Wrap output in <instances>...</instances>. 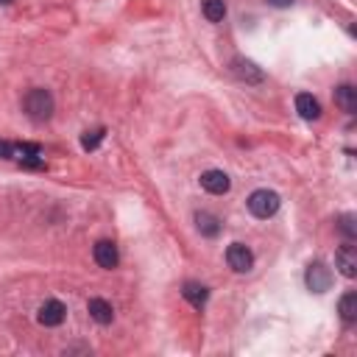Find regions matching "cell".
I'll return each mask as SVG.
<instances>
[{"instance_id":"obj_1","label":"cell","mask_w":357,"mask_h":357,"mask_svg":"<svg viewBox=\"0 0 357 357\" xmlns=\"http://www.w3.org/2000/svg\"><path fill=\"white\" fill-rule=\"evenodd\" d=\"M23 109H25V115L31 120L42 123V120H47L50 115H54V95H50L47 89H42V87H36L23 98Z\"/></svg>"},{"instance_id":"obj_2","label":"cell","mask_w":357,"mask_h":357,"mask_svg":"<svg viewBox=\"0 0 357 357\" xmlns=\"http://www.w3.org/2000/svg\"><path fill=\"white\" fill-rule=\"evenodd\" d=\"M246 204H248V213H251L254 218L266 221V218L277 215V210H279V195H277L274 190H254Z\"/></svg>"},{"instance_id":"obj_3","label":"cell","mask_w":357,"mask_h":357,"mask_svg":"<svg viewBox=\"0 0 357 357\" xmlns=\"http://www.w3.org/2000/svg\"><path fill=\"white\" fill-rule=\"evenodd\" d=\"M304 282H307V288L313 293H327L332 288V271L324 263H310L307 274H304Z\"/></svg>"},{"instance_id":"obj_4","label":"cell","mask_w":357,"mask_h":357,"mask_svg":"<svg viewBox=\"0 0 357 357\" xmlns=\"http://www.w3.org/2000/svg\"><path fill=\"white\" fill-rule=\"evenodd\" d=\"M226 263H229V268H232L235 274H246V271H251V266H254V254H251L248 246L232 243V246L226 248Z\"/></svg>"},{"instance_id":"obj_5","label":"cell","mask_w":357,"mask_h":357,"mask_svg":"<svg viewBox=\"0 0 357 357\" xmlns=\"http://www.w3.org/2000/svg\"><path fill=\"white\" fill-rule=\"evenodd\" d=\"M92 257H95V263H98L100 268H107V271L118 268V263H120L118 246H115L112 240H98L95 248H92Z\"/></svg>"},{"instance_id":"obj_6","label":"cell","mask_w":357,"mask_h":357,"mask_svg":"<svg viewBox=\"0 0 357 357\" xmlns=\"http://www.w3.org/2000/svg\"><path fill=\"white\" fill-rule=\"evenodd\" d=\"M65 318H67V307H65L62 301H56V299L45 301L42 307H39V324L42 327H59Z\"/></svg>"},{"instance_id":"obj_7","label":"cell","mask_w":357,"mask_h":357,"mask_svg":"<svg viewBox=\"0 0 357 357\" xmlns=\"http://www.w3.org/2000/svg\"><path fill=\"white\" fill-rule=\"evenodd\" d=\"M201 187L213 195H224V193H229L232 182L224 171H207V173H201Z\"/></svg>"},{"instance_id":"obj_8","label":"cell","mask_w":357,"mask_h":357,"mask_svg":"<svg viewBox=\"0 0 357 357\" xmlns=\"http://www.w3.org/2000/svg\"><path fill=\"white\" fill-rule=\"evenodd\" d=\"M296 112L304 118V120H318L321 118V104L310 95V92H299L296 95Z\"/></svg>"},{"instance_id":"obj_9","label":"cell","mask_w":357,"mask_h":357,"mask_svg":"<svg viewBox=\"0 0 357 357\" xmlns=\"http://www.w3.org/2000/svg\"><path fill=\"white\" fill-rule=\"evenodd\" d=\"M87 310H89L92 321L104 324V327H107V324H112V318H115V310H112V304H109V301H104V299H89Z\"/></svg>"},{"instance_id":"obj_10","label":"cell","mask_w":357,"mask_h":357,"mask_svg":"<svg viewBox=\"0 0 357 357\" xmlns=\"http://www.w3.org/2000/svg\"><path fill=\"white\" fill-rule=\"evenodd\" d=\"M335 104L346 112V115H354L357 112V89L351 84H340L335 89Z\"/></svg>"},{"instance_id":"obj_11","label":"cell","mask_w":357,"mask_h":357,"mask_svg":"<svg viewBox=\"0 0 357 357\" xmlns=\"http://www.w3.org/2000/svg\"><path fill=\"white\" fill-rule=\"evenodd\" d=\"M335 263H338L340 274L351 279V277L357 274V251H354V246H343V248L335 254Z\"/></svg>"},{"instance_id":"obj_12","label":"cell","mask_w":357,"mask_h":357,"mask_svg":"<svg viewBox=\"0 0 357 357\" xmlns=\"http://www.w3.org/2000/svg\"><path fill=\"white\" fill-rule=\"evenodd\" d=\"M232 70H235V76H237V78H243V81H248V84H257V81H263V70H257V65H254V62L235 59V62H232Z\"/></svg>"},{"instance_id":"obj_13","label":"cell","mask_w":357,"mask_h":357,"mask_svg":"<svg viewBox=\"0 0 357 357\" xmlns=\"http://www.w3.org/2000/svg\"><path fill=\"white\" fill-rule=\"evenodd\" d=\"M182 296L193 304V307H204V304H207V299H210V290L204 288V285H198V282H187L184 285V290H182Z\"/></svg>"},{"instance_id":"obj_14","label":"cell","mask_w":357,"mask_h":357,"mask_svg":"<svg viewBox=\"0 0 357 357\" xmlns=\"http://www.w3.org/2000/svg\"><path fill=\"white\" fill-rule=\"evenodd\" d=\"M195 224H198V232L207 235V237H218L221 235V221L215 215H210V213H198Z\"/></svg>"},{"instance_id":"obj_15","label":"cell","mask_w":357,"mask_h":357,"mask_svg":"<svg viewBox=\"0 0 357 357\" xmlns=\"http://www.w3.org/2000/svg\"><path fill=\"white\" fill-rule=\"evenodd\" d=\"M338 313H340V318H343L346 324H354V321H357V293H346V296L340 299Z\"/></svg>"},{"instance_id":"obj_16","label":"cell","mask_w":357,"mask_h":357,"mask_svg":"<svg viewBox=\"0 0 357 357\" xmlns=\"http://www.w3.org/2000/svg\"><path fill=\"white\" fill-rule=\"evenodd\" d=\"M201 12H204V17H207L210 23H221L226 17V3H224V0H204Z\"/></svg>"},{"instance_id":"obj_17","label":"cell","mask_w":357,"mask_h":357,"mask_svg":"<svg viewBox=\"0 0 357 357\" xmlns=\"http://www.w3.org/2000/svg\"><path fill=\"white\" fill-rule=\"evenodd\" d=\"M104 134H107L104 129H92V131H87V134L81 137V148H84V151H95V148L100 145V140H104Z\"/></svg>"},{"instance_id":"obj_18","label":"cell","mask_w":357,"mask_h":357,"mask_svg":"<svg viewBox=\"0 0 357 357\" xmlns=\"http://www.w3.org/2000/svg\"><path fill=\"white\" fill-rule=\"evenodd\" d=\"M340 232H343L346 237H354V218H351V215H343V218H340Z\"/></svg>"},{"instance_id":"obj_19","label":"cell","mask_w":357,"mask_h":357,"mask_svg":"<svg viewBox=\"0 0 357 357\" xmlns=\"http://www.w3.org/2000/svg\"><path fill=\"white\" fill-rule=\"evenodd\" d=\"M268 6H274V9H288V6H293V0H268Z\"/></svg>"},{"instance_id":"obj_20","label":"cell","mask_w":357,"mask_h":357,"mask_svg":"<svg viewBox=\"0 0 357 357\" xmlns=\"http://www.w3.org/2000/svg\"><path fill=\"white\" fill-rule=\"evenodd\" d=\"M9 3H14V0H0V6H9Z\"/></svg>"}]
</instances>
